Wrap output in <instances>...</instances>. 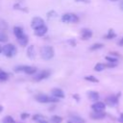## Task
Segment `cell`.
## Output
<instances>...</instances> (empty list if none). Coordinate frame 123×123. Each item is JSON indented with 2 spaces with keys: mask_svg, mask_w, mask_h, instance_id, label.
<instances>
[{
  "mask_svg": "<svg viewBox=\"0 0 123 123\" xmlns=\"http://www.w3.org/2000/svg\"><path fill=\"white\" fill-rule=\"evenodd\" d=\"M119 122L120 123H123V113L120 114V117H119Z\"/></svg>",
  "mask_w": 123,
  "mask_h": 123,
  "instance_id": "33",
  "label": "cell"
},
{
  "mask_svg": "<svg viewBox=\"0 0 123 123\" xmlns=\"http://www.w3.org/2000/svg\"><path fill=\"white\" fill-rule=\"evenodd\" d=\"M105 67H106V64H104V63H100V62H99V63H97V64L94 66V70L97 71V72H100V71L104 70Z\"/></svg>",
  "mask_w": 123,
  "mask_h": 123,
  "instance_id": "20",
  "label": "cell"
},
{
  "mask_svg": "<svg viewBox=\"0 0 123 123\" xmlns=\"http://www.w3.org/2000/svg\"><path fill=\"white\" fill-rule=\"evenodd\" d=\"M111 1H117V0H111Z\"/></svg>",
  "mask_w": 123,
  "mask_h": 123,
  "instance_id": "38",
  "label": "cell"
},
{
  "mask_svg": "<svg viewBox=\"0 0 123 123\" xmlns=\"http://www.w3.org/2000/svg\"><path fill=\"white\" fill-rule=\"evenodd\" d=\"M17 41H18V43H19L21 46H25V45H27V43H28V37H27L26 35H24V36L21 37L20 38H17Z\"/></svg>",
  "mask_w": 123,
  "mask_h": 123,
  "instance_id": "19",
  "label": "cell"
},
{
  "mask_svg": "<svg viewBox=\"0 0 123 123\" xmlns=\"http://www.w3.org/2000/svg\"><path fill=\"white\" fill-rule=\"evenodd\" d=\"M3 122H4V123H14V119H13L12 116L7 115V116H5V117H4Z\"/></svg>",
  "mask_w": 123,
  "mask_h": 123,
  "instance_id": "24",
  "label": "cell"
},
{
  "mask_svg": "<svg viewBox=\"0 0 123 123\" xmlns=\"http://www.w3.org/2000/svg\"><path fill=\"white\" fill-rule=\"evenodd\" d=\"M67 123H74V122H72V121H68Z\"/></svg>",
  "mask_w": 123,
  "mask_h": 123,
  "instance_id": "37",
  "label": "cell"
},
{
  "mask_svg": "<svg viewBox=\"0 0 123 123\" xmlns=\"http://www.w3.org/2000/svg\"><path fill=\"white\" fill-rule=\"evenodd\" d=\"M114 66H116V63L109 62V63H107V64H106V67H109V68H111V67H114Z\"/></svg>",
  "mask_w": 123,
  "mask_h": 123,
  "instance_id": "29",
  "label": "cell"
},
{
  "mask_svg": "<svg viewBox=\"0 0 123 123\" xmlns=\"http://www.w3.org/2000/svg\"><path fill=\"white\" fill-rule=\"evenodd\" d=\"M51 121L53 123H62V118L61 116H59V115H53L51 117Z\"/></svg>",
  "mask_w": 123,
  "mask_h": 123,
  "instance_id": "22",
  "label": "cell"
},
{
  "mask_svg": "<svg viewBox=\"0 0 123 123\" xmlns=\"http://www.w3.org/2000/svg\"><path fill=\"white\" fill-rule=\"evenodd\" d=\"M51 93L54 97L56 98H64V92L61 89V88H53L51 90Z\"/></svg>",
  "mask_w": 123,
  "mask_h": 123,
  "instance_id": "10",
  "label": "cell"
},
{
  "mask_svg": "<svg viewBox=\"0 0 123 123\" xmlns=\"http://www.w3.org/2000/svg\"><path fill=\"white\" fill-rule=\"evenodd\" d=\"M8 77H9L8 74L5 71H3V70L0 69V81H6L8 79Z\"/></svg>",
  "mask_w": 123,
  "mask_h": 123,
  "instance_id": "25",
  "label": "cell"
},
{
  "mask_svg": "<svg viewBox=\"0 0 123 123\" xmlns=\"http://www.w3.org/2000/svg\"><path fill=\"white\" fill-rule=\"evenodd\" d=\"M33 120L38 123H43V122H47V119L45 116L41 115V114H35L33 116Z\"/></svg>",
  "mask_w": 123,
  "mask_h": 123,
  "instance_id": "15",
  "label": "cell"
},
{
  "mask_svg": "<svg viewBox=\"0 0 123 123\" xmlns=\"http://www.w3.org/2000/svg\"><path fill=\"white\" fill-rule=\"evenodd\" d=\"M8 40V37L4 33H0V42H6Z\"/></svg>",
  "mask_w": 123,
  "mask_h": 123,
  "instance_id": "28",
  "label": "cell"
},
{
  "mask_svg": "<svg viewBox=\"0 0 123 123\" xmlns=\"http://www.w3.org/2000/svg\"><path fill=\"white\" fill-rule=\"evenodd\" d=\"M106 116V113L103 112V111H93L90 113V117L92 119H96V120H99V119H102Z\"/></svg>",
  "mask_w": 123,
  "mask_h": 123,
  "instance_id": "11",
  "label": "cell"
},
{
  "mask_svg": "<svg viewBox=\"0 0 123 123\" xmlns=\"http://www.w3.org/2000/svg\"><path fill=\"white\" fill-rule=\"evenodd\" d=\"M76 2H82V3H89L90 2V0H75Z\"/></svg>",
  "mask_w": 123,
  "mask_h": 123,
  "instance_id": "31",
  "label": "cell"
},
{
  "mask_svg": "<svg viewBox=\"0 0 123 123\" xmlns=\"http://www.w3.org/2000/svg\"><path fill=\"white\" fill-rule=\"evenodd\" d=\"M43 123H47V122H43Z\"/></svg>",
  "mask_w": 123,
  "mask_h": 123,
  "instance_id": "39",
  "label": "cell"
},
{
  "mask_svg": "<svg viewBox=\"0 0 123 123\" xmlns=\"http://www.w3.org/2000/svg\"><path fill=\"white\" fill-rule=\"evenodd\" d=\"M1 53H3V47L0 45V54H1Z\"/></svg>",
  "mask_w": 123,
  "mask_h": 123,
  "instance_id": "35",
  "label": "cell"
},
{
  "mask_svg": "<svg viewBox=\"0 0 123 123\" xmlns=\"http://www.w3.org/2000/svg\"><path fill=\"white\" fill-rule=\"evenodd\" d=\"M87 96L91 101H97L99 99V93L96 91H88Z\"/></svg>",
  "mask_w": 123,
  "mask_h": 123,
  "instance_id": "17",
  "label": "cell"
},
{
  "mask_svg": "<svg viewBox=\"0 0 123 123\" xmlns=\"http://www.w3.org/2000/svg\"><path fill=\"white\" fill-rule=\"evenodd\" d=\"M118 45H119V46H123V37L118 41Z\"/></svg>",
  "mask_w": 123,
  "mask_h": 123,
  "instance_id": "32",
  "label": "cell"
},
{
  "mask_svg": "<svg viewBox=\"0 0 123 123\" xmlns=\"http://www.w3.org/2000/svg\"><path fill=\"white\" fill-rule=\"evenodd\" d=\"M2 111H3V107H2V106H0V112H1Z\"/></svg>",
  "mask_w": 123,
  "mask_h": 123,
  "instance_id": "36",
  "label": "cell"
},
{
  "mask_svg": "<svg viewBox=\"0 0 123 123\" xmlns=\"http://www.w3.org/2000/svg\"><path fill=\"white\" fill-rule=\"evenodd\" d=\"M102 47H103V44H102V43H95V44L91 45L89 49H90L91 51H94V50H97V49H101Z\"/></svg>",
  "mask_w": 123,
  "mask_h": 123,
  "instance_id": "23",
  "label": "cell"
},
{
  "mask_svg": "<svg viewBox=\"0 0 123 123\" xmlns=\"http://www.w3.org/2000/svg\"><path fill=\"white\" fill-rule=\"evenodd\" d=\"M3 54L6 57H12L16 54V48L13 44H6L5 46H3Z\"/></svg>",
  "mask_w": 123,
  "mask_h": 123,
  "instance_id": "3",
  "label": "cell"
},
{
  "mask_svg": "<svg viewBox=\"0 0 123 123\" xmlns=\"http://www.w3.org/2000/svg\"><path fill=\"white\" fill-rule=\"evenodd\" d=\"M120 96V93H118L116 96L114 95H111V96H108L105 100V103L111 107H114L116 106V104L118 103V97Z\"/></svg>",
  "mask_w": 123,
  "mask_h": 123,
  "instance_id": "6",
  "label": "cell"
},
{
  "mask_svg": "<svg viewBox=\"0 0 123 123\" xmlns=\"http://www.w3.org/2000/svg\"><path fill=\"white\" fill-rule=\"evenodd\" d=\"M85 79L86 81H89V82H93V83H98V79L95 78L94 76H86L85 77Z\"/></svg>",
  "mask_w": 123,
  "mask_h": 123,
  "instance_id": "27",
  "label": "cell"
},
{
  "mask_svg": "<svg viewBox=\"0 0 123 123\" xmlns=\"http://www.w3.org/2000/svg\"><path fill=\"white\" fill-rule=\"evenodd\" d=\"M81 36H82V38L83 39H88V38L91 37L92 32L89 29H83L82 32H81Z\"/></svg>",
  "mask_w": 123,
  "mask_h": 123,
  "instance_id": "13",
  "label": "cell"
},
{
  "mask_svg": "<svg viewBox=\"0 0 123 123\" xmlns=\"http://www.w3.org/2000/svg\"><path fill=\"white\" fill-rule=\"evenodd\" d=\"M40 56L44 60H51L54 57V49L51 46H43L40 48Z\"/></svg>",
  "mask_w": 123,
  "mask_h": 123,
  "instance_id": "1",
  "label": "cell"
},
{
  "mask_svg": "<svg viewBox=\"0 0 123 123\" xmlns=\"http://www.w3.org/2000/svg\"><path fill=\"white\" fill-rule=\"evenodd\" d=\"M92 110L94 111H103L106 108V103L103 102H95L92 106H91Z\"/></svg>",
  "mask_w": 123,
  "mask_h": 123,
  "instance_id": "8",
  "label": "cell"
},
{
  "mask_svg": "<svg viewBox=\"0 0 123 123\" xmlns=\"http://www.w3.org/2000/svg\"><path fill=\"white\" fill-rule=\"evenodd\" d=\"M36 100L40 103H50V102H58V98L54 96H48L46 94H37L36 95Z\"/></svg>",
  "mask_w": 123,
  "mask_h": 123,
  "instance_id": "2",
  "label": "cell"
},
{
  "mask_svg": "<svg viewBox=\"0 0 123 123\" xmlns=\"http://www.w3.org/2000/svg\"><path fill=\"white\" fill-rule=\"evenodd\" d=\"M43 25H44V20L41 17H38V16L34 17L33 20H32V23H31V26L34 30H37V29H38L39 27H41Z\"/></svg>",
  "mask_w": 123,
  "mask_h": 123,
  "instance_id": "7",
  "label": "cell"
},
{
  "mask_svg": "<svg viewBox=\"0 0 123 123\" xmlns=\"http://www.w3.org/2000/svg\"><path fill=\"white\" fill-rule=\"evenodd\" d=\"M120 9L123 11V0L121 1V3H120Z\"/></svg>",
  "mask_w": 123,
  "mask_h": 123,
  "instance_id": "34",
  "label": "cell"
},
{
  "mask_svg": "<svg viewBox=\"0 0 123 123\" xmlns=\"http://www.w3.org/2000/svg\"><path fill=\"white\" fill-rule=\"evenodd\" d=\"M35 54H36V52H35V47H34V45L29 46L28 49H27V56H28L30 59H34V58H35Z\"/></svg>",
  "mask_w": 123,
  "mask_h": 123,
  "instance_id": "18",
  "label": "cell"
},
{
  "mask_svg": "<svg viewBox=\"0 0 123 123\" xmlns=\"http://www.w3.org/2000/svg\"><path fill=\"white\" fill-rule=\"evenodd\" d=\"M70 119L74 123H85L86 122L84 118H82L81 116L76 115V114H70Z\"/></svg>",
  "mask_w": 123,
  "mask_h": 123,
  "instance_id": "14",
  "label": "cell"
},
{
  "mask_svg": "<svg viewBox=\"0 0 123 123\" xmlns=\"http://www.w3.org/2000/svg\"><path fill=\"white\" fill-rule=\"evenodd\" d=\"M47 30H48V28H47L45 25H43V26L39 27L38 29L35 30V34H36V36H38V37H42V36H44V35L46 34Z\"/></svg>",
  "mask_w": 123,
  "mask_h": 123,
  "instance_id": "12",
  "label": "cell"
},
{
  "mask_svg": "<svg viewBox=\"0 0 123 123\" xmlns=\"http://www.w3.org/2000/svg\"><path fill=\"white\" fill-rule=\"evenodd\" d=\"M49 75H50V71H48V70H43V71H40L34 79H35L36 81H41V80H43V79L48 78Z\"/></svg>",
  "mask_w": 123,
  "mask_h": 123,
  "instance_id": "9",
  "label": "cell"
},
{
  "mask_svg": "<svg viewBox=\"0 0 123 123\" xmlns=\"http://www.w3.org/2000/svg\"><path fill=\"white\" fill-rule=\"evenodd\" d=\"M13 34L15 35L16 38H20L21 37H23L25 35L23 30H22V28H20V27H14L13 28Z\"/></svg>",
  "mask_w": 123,
  "mask_h": 123,
  "instance_id": "16",
  "label": "cell"
},
{
  "mask_svg": "<svg viewBox=\"0 0 123 123\" xmlns=\"http://www.w3.org/2000/svg\"><path fill=\"white\" fill-rule=\"evenodd\" d=\"M116 37V34L113 32V30H109V32H108V34H107V36L105 37L107 39H111V38H114Z\"/></svg>",
  "mask_w": 123,
  "mask_h": 123,
  "instance_id": "21",
  "label": "cell"
},
{
  "mask_svg": "<svg viewBox=\"0 0 123 123\" xmlns=\"http://www.w3.org/2000/svg\"><path fill=\"white\" fill-rule=\"evenodd\" d=\"M15 71H23L26 74H34L37 72V68L35 66H30V65H23V66H18L14 69Z\"/></svg>",
  "mask_w": 123,
  "mask_h": 123,
  "instance_id": "5",
  "label": "cell"
},
{
  "mask_svg": "<svg viewBox=\"0 0 123 123\" xmlns=\"http://www.w3.org/2000/svg\"><path fill=\"white\" fill-rule=\"evenodd\" d=\"M28 116H29V114H28V113H22V114L20 115L21 119H25V118H27Z\"/></svg>",
  "mask_w": 123,
  "mask_h": 123,
  "instance_id": "30",
  "label": "cell"
},
{
  "mask_svg": "<svg viewBox=\"0 0 123 123\" xmlns=\"http://www.w3.org/2000/svg\"><path fill=\"white\" fill-rule=\"evenodd\" d=\"M106 60L109 62H112V63H116L117 62V59L112 57V56H107L106 57Z\"/></svg>",
  "mask_w": 123,
  "mask_h": 123,
  "instance_id": "26",
  "label": "cell"
},
{
  "mask_svg": "<svg viewBox=\"0 0 123 123\" xmlns=\"http://www.w3.org/2000/svg\"><path fill=\"white\" fill-rule=\"evenodd\" d=\"M63 23H76L79 21V17L74 13H64L62 17Z\"/></svg>",
  "mask_w": 123,
  "mask_h": 123,
  "instance_id": "4",
  "label": "cell"
}]
</instances>
